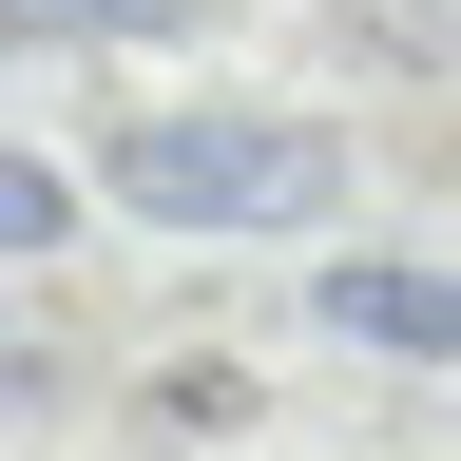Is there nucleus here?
I'll return each instance as SVG.
<instances>
[{"label":"nucleus","mask_w":461,"mask_h":461,"mask_svg":"<svg viewBox=\"0 0 461 461\" xmlns=\"http://www.w3.org/2000/svg\"><path fill=\"white\" fill-rule=\"evenodd\" d=\"M0 230H20V250H77V193H58V173L20 154V173H0Z\"/></svg>","instance_id":"nucleus-5"},{"label":"nucleus","mask_w":461,"mask_h":461,"mask_svg":"<svg viewBox=\"0 0 461 461\" xmlns=\"http://www.w3.org/2000/svg\"><path fill=\"white\" fill-rule=\"evenodd\" d=\"M308 308H327L346 346H384V366H461V269H384V250H346V269H308Z\"/></svg>","instance_id":"nucleus-2"},{"label":"nucleus","mask_w":461,"mask_h":461,"mask_svg":"<svg viewBox=\"0 0 461 461\" xmlns=\"http://www.w3.org/2000/svg\"><path fill=\"white\" fill-rule=\"evenodd\" d=\"M115 193L154 230H327L346 212V135H308V115H135Z\"/></svg>","instance_id":"nucleus-1"},{"label":"nucleus","mask_w":461,"mask_h":461,"mask_svg":"<svg viewBox=\"0 0 461 461\" xmlns=\"http://www.w3.org/2000/svg\"><path fill=\"white\" fill-rule=\"evenodd\" d=\"M135 423H154V442H230V423H250V384H230V366H173Z\"/></svg>","instance_id":"nucleus-3"},{"label":"nucleus","mask_w":461,"mask_h":461,"mask_svg":"<svg viewBox=\"0 0 461 461\" xmlns=\"http://www.w3.org/2000/svg\"><path fill=\"white\" fill-rule=\"evenodd\" d=\"M193 0H20V39H173Z\"/></svg>","instance_id":"nucleus-4"}]
</instances>
